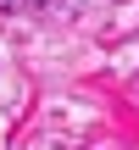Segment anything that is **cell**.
Masks as SVG:
<instances>
[]
</instances>
